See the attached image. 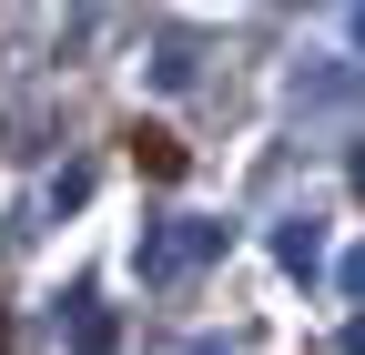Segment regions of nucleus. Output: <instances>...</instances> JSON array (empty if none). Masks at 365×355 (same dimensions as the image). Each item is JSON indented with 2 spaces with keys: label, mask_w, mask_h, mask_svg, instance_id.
Listing matches in <instances>:
<instances>
[{
  "label": "nucleus",
  "mask_w": 365,
  "mask_h": 355,
  "mask_svg": "<svg viewBox=\"0 0 365 355\" xmlns=\"http://www.w3.org/2000/svg\"><path fill=\"white\" fill-rule=\"evenodd\" d=\"M0 345H11V315H0Z\"/></svg>",
  "instance_id": "obj_2"
},
{
  "label": "nucleus",
  "mask_w": 365,
  "mask_h": 355,
  "mask_svg": "<svg viewBox=\"0 0 365 355\" xmlns=\"http://www.w3.org/2000/svg\"><path fill=\"white\" fill-rule=\"evenodd\" d=\"M122 143H132V163H143V173H153V183H173V173H182V143H173V132H163V122H132V132H122Z\"/></svg>",
  "instance_id": "obj_1"
}]
</instances>
